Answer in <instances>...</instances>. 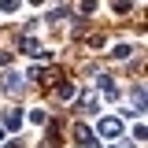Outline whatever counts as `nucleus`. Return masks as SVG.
Instances as JSON below:
<instances>
[{
  "label": "nucleus",
  "mask_w": 148,
  "mask_h": 148,
  "mask_svg": "<svg viewBox=\"0 0 148 148\" xmlns=\"http://www.w3.org/2000/svg\"><path fill=\"white\" fill-rule=\"evenodd\" d=\"M100 133H104V141H115V137H122V119H115V115H108V119H100Z\"/></svg>",
  "instance_id": "1"
},
{
  "label": "nucleus",
  "mask_w": 148,
  "mask_h": 148,
  "mask_svg": "<svg viewBox=\"0 0 148 148\" xmlns=\"http://www.w3.org/2000/svg\"><path fill=\"white\" fill-rule=\"evenodd\" d=\"M0 85H4V92H8V96H18V92H22V85H26V78H22L18 71H8L4 78H0Z\"/></svg>",
  "instance_id": "2"
},
{
  "label": "nucleus",
  "mask_w": 148,
  "mask_h": 148,
  "mask_svg": "<svg viewBox=\"0 0 148 148\" xmlns=\"http://www.w3.org/2000/svg\"><path fill=\"white\" fill-rule=\"evenodd\" d=\"M18 48H22L26 56H34V59H48V48H41V41H34V37H22Z\"/></svg>",
  "instance_id": "3"
},
{
  "label": "nucleus",
  "mask_w": 148,
  "mask_h": 148,
  "mask_svg": "<svg viewBox=\"0 0 148 148\" xmlns=\"http://www.w3.org/2000/svg\"><path fill=\"white\" fill-rule=\"evenodd\" d=\"M74 141H78V145H85V148H100V141H96V137L89 133V126H82V122L74 126Z\"/></svg>",
  "instance_id": "4"
},
{
  "label": "nucleus",
  "mask_w": 148,
  "mask_h": 148,
  "mask_svg": "<svg viewBox=\"0 0 148 148\" xmlns=\"http://www.w3.org/2000/svg\"><path fill=\"white\" fill-rule=\"evenodd\" d=\"M18 126H22V111H18V108H8V115H4V130H8V133H18Z\"/></svg>",
  "instance_id": "5"
},
{
  "label": "nucleus",
  "mask_w": 148,
  "mask_h": 148,
  "mask_svg": "<svg viewBox=\"0 0 148 148\" xmlns=\"http://www.w3.org/2000/svg\"><path fill=\"white\" fill-rule=\"evenodd\" d=\"M78 111L92 115V111H96V92H82V96H78Z\"/></svg>",
  "instance_id": "6"
},
{
  "label": "nucleus",
  "mask_w": 148,
  "mask_h": 148,
  "mask_svg": "<svg viewBox=\"0 0 148 148\" xmlns=\"http://www.w3.org/2000/svg\"><path fill=\"white\" fill-rule=\"evenodd\" d=\"M59 141H63L59 137V126L52 122V137H41V148H59Z\"/></svg>",
  "instance_id": "7"
},
{
  "label": "nucleus",
  "mask_w": 148,
  "mask_h": 148,
  "mask_svg": "<svg viewBox=\"0 0 148 148\" xmlns=\"http://www.w3.org/2000/svg\"><path fill=\"white\" fill-rule=\"evenodd\" d=\"M56 96H59V100H71V96H74V85H71V82H59V85H56Z\"/></svg>",
  "instance_id": "8"
},
{
  "label": "nucleus",
  "mask_w": 148,
  "mask_h": 148,
  "mask_svg": "<svg viewBox=\"0 0 148 148\" xmlns=\"http://www.w3.org/2000/svg\"><path fill=\"white\" fill-rule=\"evenodd\" d=\"M130 52H133V45H115L111 48V59H130Z\"/></svg>",
  "instance_id": "9"
},
{
  "label": "nucleus",
  "mask_w": 148,
  "mask_h": 148,
  "mask_svg": "<svg viewBox=\"0 0 148 148\" xmlns=\"http://www.w3.org/2000/svg\"><path fill=\"white\" fill-rule=\"evenodd\" d=\"M96 85H100V89L108 92V96L115 92V82H111V74H100V78H96Z\"/></svg>",
  "instance_id": "10"
},
{
  "label": "nucleus",
  "mask_w": 148,
  "mask_h": 148,
  "mask_svg": "<svg viewBox=\"0 0 148 148\" xmlns=\"http://www.w3.org/2000/svg\"><path fill=\"white\" fill-rule=\"evenodd\" d=\"M30 122H37V126H45V122H48V115H45V108H34V111H30Z\"/></svg>",
  "instance_id": "11"
},
{
  "label": "nucleus",
  "mask_w": 148,
  "mask_h": 148,
  "mask_svg": "<svg viewBox=\"0 0 148 148\" xmlns=\"http://www.w3.org/2000/svg\"><path fill=\"white\" fill-rule=\"evenodd\" d=\"M18 4H22V0H0V11L11 15V11H18Z\"/></svg>",
  "instance_id": "12"
},
{
  "label": "nucleus",
  "mask_w": 148,
  "mask_h": 148,
  "mask_svg": "<svg viewBox=\"0 0 148 148\" xmlns=\"http://www.w3.org/2000/svg\"><path fill=\"white\" fill-rule=\"evenodd\" d=\"M78 11H82V15H92V11H96V0H82V8H78Z\"/></svg>",
  "instance_id": "13"
},
{
  "label": "nucleus",
  "mask_w": 148,
  "mask_h": 148,
  "mask_svg": "<svg viewBox=\"0 0 148 148\" xmlns=\"http://www.w3.org/2000/svg\"><path fill=\"white\" fill-rule=\"evenodd\" d=\"M8 59H11V52H4V48H0V67H4Z\"/></svg>",
  "instance_id": "14"
},
{
  "label": "nucleus",
  "mask_w": 148,
  "mask_h": 148,
  "mask_svg": "<svg viewBox=\"0 0 148 148\" xmlns=\"http://www.w3.org/2000/svg\"><path fill=\"white\" fill-rule=\"evenodd\" d=\"M4 137H8V130H0V141H4Z\"/></svg>",
  "instance_id": "15"
},
{
  "label": "nucleus",
  "mask_w": 148,
  "mask_h": 148,
  "mask_svg": "<svg viewBox=\"0 0 148 148\" xmlns=\"http://www.w3.org/2000/svg\"><path fill=\"white\" fill-rule=\"evenodd\" d=\"M30 4H45V0H30Z\"/></svg>",
  "instance_id": "16"
},
{
  "label": "nucleus",
  "mask_w": 148,
  "mask_h": 148,
  "mask_svg": "<svg viewBox=\"0 0 148 148\" xmlns=\"http://www.w3.org/2000/svg\"><path fill=\"white\" fill-rule=\"evenodd\" d=\"M8 148H22V145H8Z\"/></svg>",
  "instance_id": "17"
}]
</instances>
